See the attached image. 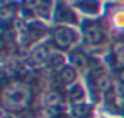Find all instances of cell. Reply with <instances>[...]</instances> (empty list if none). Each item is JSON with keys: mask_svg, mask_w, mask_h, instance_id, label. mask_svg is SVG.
<instances>
[{"mask_svg": "<svg viewBox=\"0 0 124 118\" xmlns=\"http://www.w3.org/2000/svg\"><path fill=\"white\" fill-rule=\"evenodd\" d=\"M104 38V33L99 27L96 25H90V27L85 28V39H86L90 44H99Z\"/></svg>", "mask_w": 124, "mask_h": 118, "instance_id": "3957f363", "label": "cell"}, {"mask_svg": "<svg viewBox=\"0 0 124 118\" xmlns=\"http://www.w3.org/2000/svg\"><path fill=\"white\" fill-rule=\"evenodd\" d=\"M79 8H83V11H91V13H96L97 8H99V2L97 0H80L77 3Z\"/></svg>", "mask_w": 124, "mask_h": 118, "instance_id": "52a82bcc", "label": "cell"}, {"mask_svg": "<svg viewBox=\"0 0 124 118\" xmlns=\"http://www.w3.org/2000/svg\"><path fill=\"white\" fill-rule=\"evenodd\" d=\"M30 98V91L24 84H11L3 90L5 104L11 109H21L27 104Z\"/></svg>", "mask_w": 124, "mask_h": 118, "instance_id": "6da1fadb", "label": "cell"}, {"mask_svg": "<svg viewBox=\"0 0 124 118\" xmlns=\"http://www.w3.org/2000/svg\"><path fill=\"white\" fill-rule=\"evenodd\" d=\"M74 39V32L69 30L68 27H58L54 32V41L58 47H68L72 44Z\"/></svg>", "mask_w": 124, "mask_h": 118, "instance_id": "7a4b0ae2", "label": "cell"}, {"mask_svg": "<svg viewBox=\"0 0 124 118\" xmlns=\"http://www.w3.org/2000/svg\"><path fill=\"white\" fill-rule=\"evenodd\" d=\"M69 93H71V98H72V99H82L83 98V90H82V87L77 85V84L69 90Z\"/></svg>", "mask_w": 124, "mask_h": 118, "instance_id": "4fadbf2b", "label": "cell"}, {"mask_svg": "<svg viewBox=\"0 0 124 118\" xmlns=\"http://www.w3.org/2000/svg\"><path fill=\"white\" fill-rule=\"evenodd\" d=\"M38 5H39V0H25V6L27 8H38Z\"/></svg>", "mask_w": 124, "mask_h": 118, "instance_id": "2e32d148", "label": "cell"}, {"mask_svg": "<svg viewBox=\"0 0 124 118\" xmlns=\"http://www.w3.org/2000/svg\"><path fill=\"white\" fill-rule=\"evenodd\" d=\"M121 79H123V80H124V71H123V74H121Z\"/></svg>", "mask_w": 124, "mask_h": 118, "instance_id": "e0dca14e", "label": "cell"}, {"mask_svg": "<svg viewBox=\"0 0 124 118\" xmlns=\"http://www.w3.org/2000/svg\"><path fill=\"white\" fill-rule=\"evenodd\" d=\"M113 54L119 61H124V41H119L113 46Z\"/></svg>", "mask_w": 124, "mask_h": 118, "instance_id": "30bf717a", "label": "cell"}, {"mask_svg": "<svg viewBox=\"0 0 124 118\" xmlns=\"http://www.w3.org/2000/svg\"><path fill=\"white\" fill-rule=\"evenodd\" d=\"M96 84H97V88H99L101 91H107V90H110V79L107 77V76L99 77Z\"/></svg>", "mask_w": 124, "mask_h": 118, "instance_id": "7c38bea8", "label": "cell"}, {"mask_svg": "<svg viewBox=\"0 0 124 118\" xmlns=\"http://www.w3.org/2000/svg\"><path fill=\"white\" fill-rule=\"evenodd\" d=\"M13 16H14V6H5V8H2V19L3 21H9V19H13Z\"/></svg>", "mask_w": 124, "mask_h": 118, "instance_id": "9a60e30c", "label": "cell"}, {"mask_svg": "<svg viewBox=\"0 0 124 118\" xmlns=\"http://www.w3.org/2000/svg\"><path fill=\"white\" fill-rule=\"evenodd\" d=\"M76 76H77V73L74 68L66 66V68H61L60 69V80L63 84H72L76 80Z\"/></svg>", "mask_w": 124, "mask_h": 118, "instance_id": "5b68a950", "label": "cell"}, {"mask_svg": "<svg viewBox=\"0 0 124 118\" xmlns=\"http://www.w3.org/2000/svg\"><path fill=\"white\" fill-rule=\"evenodd\" d=\"M50 52L52 51H50L49 46H39L36 51H33V54H31V60H33L35 63H42V61H46V60L49 61Z\"/></svg>", "mask_w": 124, "mask_h": 118, "instance_id": "277c9868", "label": "cell"}, {"mask_svg": "<svg viewBox=\"0 0 124 118\" xmlns=\"http://www.w3.org/2000/svg\"><path fill=\"white\" fill-rule=\"evenodd\" d=\"M88 106L86 104H76V106H74V113H76L77 117H85L88 113Z\"/></svg>", "mask_w": 124, "mask_h": 118, "instance_id": "5bb4252c", "label": "cell"}, {"mask_svg": "<svg viewBox=\"0 0 124 118\" xmlns=\"http://www.w3.org/2000/svg\"><path fill=\"white\" fill-rule=\"evenodd\" d=\"M63 55L60 54V52H57V51H52L50 52V57H49V63L52 65V66H61L63 65Z\"/></svg>", "mask_w": 124, "mask_h": 118, "instance_id": "9c48e42d", "label": "cell"}, {"mask_svg": "<svg viewBox=\"0 0 124 118\" xmlns=\"http://www.w3.org/2000/svg\"><path fill=\"white\" fill-rule=\"evenodd\" d=\"M60 101H61V98H60V94H58L57 91H49V93L44 96V104L47 107H50V109H54L55 106H58Z\"/></svg>", "mask_w": 124, "mask_h": 118, "instance_id": "8992f818", "label": "cell"}, {"mask_svg": "<svg viewBox=\"0 0 124 118\" xmlns=\"http://www.w3.org/2000/svg\"><path fill=\"white\" fill-rule=\"evenodd\" d=\"M57 17L60 19V21L66 22L68 19L72 17V14H71V9H68L66 6H60V8H58V11H57Z\"/></svg>", "mask_w": 124, "mask_h": 118, "instance_id": "8fae6325", "label": "cell"}, {"mask_svg": "<svg viewBox=\"0 0 124 118\" xmlns=\"http://www.w3.org/2000/svg\"><path fill=\"white\" fill-rule=\"evenodd\" d=\"M72 65H74V68L76 69H85V68L88 66V60H86V57H85L83 54H74L72 55Z\"/></svg>", "mask_w": 124, "mask_h": 118, "instance_id": "ba28073f", "label": "cell"}]
</instances>
